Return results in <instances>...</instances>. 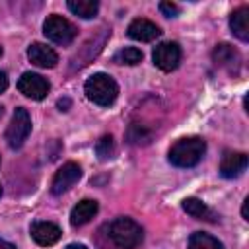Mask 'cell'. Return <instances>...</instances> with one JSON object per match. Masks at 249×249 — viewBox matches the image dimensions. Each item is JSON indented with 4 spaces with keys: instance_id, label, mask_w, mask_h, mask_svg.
<instances>
[{
    "instance_id": "26",
    "label": "cell",
    "mask_w": 249,
    "mask_h": 249,
    "mask_svg": "<svg viewBox=\"0 0 249 249\" xmlns=\"http://www.w3.org/2000/svg\"><path fill=\"white\" fill-rule=\"evenodd\" d=\"M0 249H16V245H14V243H10V241L0 239Z\"/></svg>"
},
{
    "instance_id": "9",
    "label": "cell",
    "mask_w": 249,
    "mask_h": 249,
    "mask_svg": "<svg viewBox=\"0 0 249 249\" xmlns=\"http://www.w3.org/2000/svg\"><path fill=\"white\" fill-rule=\"evenodd\" d=\"M82 177V167L76 161H66L62 167H58V171L54 173L53 181H51V193L53 195H62L66 191H70Z\"/></svg>"
},
{
    "instance_id": "17",
    "label": "cell",
    "mask_w": 249,
    "mask_h": 249,
    "mask_svg": "<svg viewBox=\"0 0 249 249\" xmlns=\"http://www.w3.org/2000/svg\"><path fill=\"white\" fill-rule=\"evenodd\" d=\"M97 210H99L97 200L84 198V200H80V202L72 208V212H70V224H72L74 228L84 226V224H88V222L97 214Z\"/></svg>"
},
{
    "instance_id": "24",
    "label": "cell",
    "mask_w": 249,
    "mask_h": 249,
    "mask_svg": "<svg viewBox=\"0 0 249 249\" xmlns=\"http://www.w3.org/2000/svg\"><path fill=\"white\" fill-rule=\"evenodd\" d=\"M6 88H8V76H6V72L0 70V93L6 91Z\"/></svg>"
},
{
    "instance_id": "16",
    "label": "cell",
    "mask_w": 249,
    "mask_h": 249,
    "mask_svg": "<svg viewBox=\"0 0 249 249\" xmlns=\"http://www.w3.org/2000/svg\"><path fill=\"white\" fill-rule=\"evenodd\" d=\"M183 210L189 214V216H193V218H196V220H202V222H218L220 220V216L206 204V202H202L200 198H195V196H187L185 200H183Z\"/></svg>"
},
{
    "instance_id": "2",
    "label": "cell",
    "mask_w": 249,
    "mask_h": 249,
    "mask_svg": "<svg viewBox=\"0 0 249 249\" xmlns=\"http://www.w3.org/2000/svg\"><path fill=\"white\" fill-rule=\"evenodd\" d=\"M105 228H107V237L119 249H136L144 239L142 226L138 222H134L132 218H128V216L115 218Z\"/></svg>"
},
{
    "instance_id": "18",
    "label": "cell",
    "mask_w": 249,
    "mask_h": 249,
    "mask_svg": "<svg viewBox=\"0 0 249 249\" xmlns=\"http://www.w3.org/2000/svg\"><path fill=\"white\" fill-rule=\"evenodd\" d=\"M66 6L74 16H78L82 19H91L99 12V2L97 0H68Z\"/></svg>"
},
{
    "instance_id": "13",
    "label": "cell",
    "mask_w": 249,
    "mask_h": 249,
    "mask_svg": "<svg viewBox=\"0 0 249 249\" xmlns=\"http://www.w3.org/2000/svg\"><path fill=\"white\" fill-rule=\"evenodd\" d=\"M126 35L134 41H140V43H150L154 39H158L161 35V29L150 21V19H144V18H136L128 23L126 27Z\"/></svg>"
},
{
    "instance_id": "11",
    "label": "cell",
    "mask_w": 249,
    "mask_h": 249,
    "mask_svg": "<svg viewBox=\"0 0 249 249\" xmlns=\"http://www.w3.org/2000/svg\"><path fill=\"white\" fill-rule=\"evenodd\" d=\"M29 233H31L33 241H35L37 245H43V247L54 245V243L60 239V235H62V231H60V228H58L56 224L45 222V220H35V222L29 226Z\"/></svg>"
},
{
    "instance_id": "20",
    "label": "cell",
    "mask_w": 249,
    "mask_h": 249,
    "mask_svg": "<svg viewBox=\"0 0 249 249\" xmlns=\"http://www.w3.org/2000/svg\"><path fill=\"white\" fill-rule=\"evenodd\" d=\"M142 58H144V54H142V51L136 49V47H123V49L113 56V60H115L117 64H126V66H134V64L142 62Z\"/></svg>"
},
{
    "instance_id": "28",
    "label": "cell",
    "mask_w": 249,
    "mask_h": 249,
    "mask_svg": "<svg viewBox=\"0 0 249 249\" xmlns=\"http://www.w3.org/2000/svg\"><path fill=\"white\" fill-rule=\"evenodd\" d=\"M2 115H4V107H0V117H2Z\"/></svg>"
},
{
    "instance_id": "29",
    "label": "cell",
    "mask_w": 249,
    "mask_h": 249,
    "mask_svg": "<svg viewBox=\"0 0 249 249\" xmlns=\"http://www.w3.org/2000/svg\"><path fill=\"white\" fill-rule=\"evenodd\" d=\"M2 53H4V51H2V47H0V56H2Z\"/></svg>"
},
{
    "instance_id": "8",
    "label": "cell",
    "mask_w": 249,
    "mask_h": 249,
    "mask_svg": "<svg viewBox=\"0 0 249 249\" xmlns=\"http://www.w3.org/2000/svg\"><path fill=\"white\" fill-rule=\"evenodd\" d=\"M212 62L218 68H224L231 76H237L239 70H241V54L230 43H220V45L214 47V51H212Z\"/></svg>"
},
{
    "instance_id": "21",
    "label": "cell",
    "mask_w": 249,
    "mask_h": 249,
    "mask_svg": "<svg viewBox=\"0 0 249 249\" xmlns=\"http://www.w3.org/2000/svg\"><path fill=\"white\" fill-rule=\"evenodd\" d=\"M115 152H117V146H115V138L111 134H103L97 144H95V154L101 161H107V160H113L115 158Z\"/></svg>"
},
{
    "instance_id": "22",
    "label": "cell",
    "mask_w": 249,
    "mask_h": 249,
    "mask_svg": "<svg viewBox=\"0 0 249 249\" xmlns=\"http://www.w3.org/2000/svg\"><path fill=\"white\" fill-rule=\"evenodd\" d=\"M160 12L165 16V18H177L181 8L175 4V2H160Z\"/></svg>"
},
{
    "instance_id": "10",
    "label": "cell",
    "mask_w": 249,
    "mask_h": 249,
    "mask_svg": "<svg viewBox=\"0 0 249 249\" xmlns=\"http://www.w3.org/2000/svg\"><path fill=\"white\" fill-rule=\"evenodd\" d=\"M181 56H183L181 47H179L177 43H173V41L160 43V45L154 49V53H152L154 64H156L160 70H163V72L175 70V68L179 66V62H181Z\"/></svg>"
},
{
    "instance_id": "19",
    "label": "cell",
    "mask_w": 249,
    "mask_h": 249,
    "mask_svg": "<svg viewBox=\"0 0 249 249\" xmlns=\"http://www.w3.org/2000/svg\"><path fill=\"white\" fill-rule=\"evenodd\" d=\"M187 249H224V243L220 239H216L214 235H210V233L195 231L189 237Z\"/></svg>"
},
{
    "instance_id": "7",
    "label": "cell",
    "mask_w": 249,
    "mask_h": 249,
    "mask_svg": "<svg viewBox=\"0 0 249 249\" xmlns=\"http://www.w3.org/2000/svg\"><path fill=\"white\" fill-rule=\"evenodd\" d=\"M18 89L19 93H23L25 97L29 99H35V101H41L49 95L51 91V84L47 78H43L41 74H35V72H23L21 78L18 80Z\"/></svg>"
},
{
    "instance_id": "4",
    "label": "cell",
    "mask_w": 249,
    "mask_h": 249,
    "mask_svg": "<svg viewBox=\"0 0 249 249\" xmlns=\"http://www.w3.org/2000/svg\"><path fill=\"white\" fill-rule=\"evenodd\" d=\"M158 123L160 121L156 119V113L152 117H148L138 107L134 117L130 119L128 126H126V142L132 144V146H146V144H150L154 140V136H156Z\"/></svg>"
},
{
    "instance_id": "25",
    "label": "cell",
    "mask_w": 249,
    "mask_h": 249,
    "mask_svg": "<svg viewBox=\"0 0 249 249\" xmlns=\"http://www.w3.org/2000/svg\"><path fill=\"white\" fill-rule=\"evenodd\" d=\"M247 204H249V196L243 198V206H241V216H243V220H249V216H247Z\"/></svg>"
},
{
    "instance_id": "1",
    "label": "cell",
    "mask_w": 249,
    "mask_h": 249,
    "mask_svg": "<svg viewBox=\"0 0 249 249\" xmlns=\"http://www.w3.org/2000/svg\"><path fill=\"white\" fill-rule=\"evenodd\" d=\"M206 152V142L200 136H185L179 138L167 152V160L175 167H195Z\"/></svg>"
},
{
    "instance_id": "30",
    "label": "cell",
    "mask_w": 249,
    "mask_h": 249,
    "mask_svg": "<svg viewBox=\"0 0 249 249\" xmlns=\"http://www.w3.org/2000/svg\"><path fill=\"white\" fill-rule=\"evenodd\" d=\"M0 196H2V187H0Z\"/></svg>"
},
{
    "instance_id": "14",
    "label": "cell",
    "mask_w": 249,
    "mask_h": 249,
    "mask_svg": "<svg viewBox=\"0 0 249 249\" xmlns=\"http://www.w3.org/2000/svg\"><path fill=\"white\" fill-rule=\"evenodd\" d=\"M27 58L31 64H35L39 68H54L58 62L56 51L45 43H31L27 47Z\"/></svg>"
},
{
    "instance_id": "27",
    "label": "cell",
    "mask_w": 249,
    "mask_h": 249,
    "mask_svg": "<svg viewBox=\"0 0 249 249\" xmlns=\"http://www.w3.org/2000/svg\"><path fill=\"white\" fill-rule=\"evenodd\" d=\"M66 249H88V247L82 243H70V245H66Z\"/></svg>"
},
{
    "instance_id": "15",
    "label": "cell",
    "mask_w": 249,
    "mask_h": 249,
    "mask_svg": "<svg viewBox=\"0 0 249 249\" xmlns=\"http://www.w3.org/2000/svg\"><path fill=\"white\" fill-rule=\"evenodd\" d=\"M230 29L239 41L243 43L249 41V6L247 4L235 8L230 14Z\"/></svg>"
},
{
    "instance_id": "23",
    "label": "cell",
    "mask_w": 249,
    "mask_h": 249,
    "mask_svg": "<svg viewBox=\"0 0 249 249\" xmlns=\"http://www.w3.org/2000/svg\"><path fill=\"white\" fill-rule=\"evenodd\" d=\"M70 105H72V101H70L68 97H62V99H58V101H56V107H58L60 111H68V107H70Z\"/></svg>"
},
{
    "instance_id": "6",
    "label": "cell",
    "mask_w": 249,
    "mask_h": 249,
    "mask_svg": "<svg viewBox=\"0 0 249 249\" xmlns=\"http://www.w3.org/2000/svg\"><path fill=\"white\" fill-rule=\"evenodd\" d=\"M31 132V117L27 113V109L23 107H16L12 121L6 128V142L12 150H19L23 146V142L27 140Z\"/></svg>"
},
{
    "instance_id": "3",
    "label": "cell",
    "mask_w": 249,
    "mask_h": 249,
    "mask_svg": "<svg viewBox=\"0 0 249 249\" xmlns=\"http://www.w3.org/2000/svg\"><path fill=\"white\" fill-rule=\"evenodd\" d=\"M84 93L91 103H95L99 107H109L115 103V99L119 95V84L115 82L113 76H109L105 72H97L86 80Z\"/></svg>"
},
{
    "instance_id": "12",
    "label": "cell",
    "mask_w": 249,
    "mask_h": 249,
    "mask_svg": "<svg viewBox=\"0 0 249 249\" xmlns=\"http://www.w3.org/2000/svg\"><path fill=\"white\" fill-rule=\"evenodd\" d=\"M245 169H247V154L233 152V150L224 152V156L220 160V175L222 177L233 179V177H239Z\"/></svg>"
},
{
    "instance_id": "5",
    "label": "cell",
    "mask_w": 249,
    "mask_h": 249,
    "mask_svg": "<svg viewBox=\"0 0 249 249\" xmlns=\"http://www.w3.org/2000/svg\"><path fill=\"white\" fill-rule=\"evenodd\" d=\"M43 33L49 41H53L56 45H70L76 39L78 29L66 18H62L58 14H51L43 23Z\"/></svg>"
}]
</instances>
